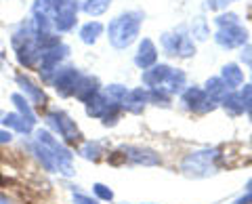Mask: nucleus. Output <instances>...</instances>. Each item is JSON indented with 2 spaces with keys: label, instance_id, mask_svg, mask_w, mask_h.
<instances>
[{
  "label": "nucleus",
  "instance_id": "4",
  "mask_svg": "<svg viewBox=\"0 0 252 204\" xmlns=\"http://www.w3.org/2000/svg\"><path fill=\"white\" fill-rule=\"evenodd\" d=\"M46 124L57 133V135H61V139L65 141V143H78V141L82 139V133L80 129L76 127V122L69 118V116L65 112H59V109H55V112H49L44 116Z\"/></svg>",
  "mask_w": 252,
  "mask_h": 204
},
{
  "label": "nucleus",
  "instance_id": "43",
  "mask_svg": "<svg viewBox=\"0 0 252 204\" xmlns=\"http://www.w3.org/2000/svg\"><path fill=\"white\" fill-rule=\"evenodd\" d=\"M2 116H4V114H2V112H0V118H2Z\"/></svg>",
  "mask_w": 252,
  "mask_h": 204
},
{
  "label": "nucleus",
  "instance_id": "15",
  "mask_svg": "<svg viewBox=\"0 0 252 204\" xmlns=\"http://www.w3.org/2000/svg\"><path fill=\"white\" fill-rule=\"evenodd\" d=\"M99 93H101V86H99L97 78L94 76H82L80 82H78V86H76V91H74V95L86 105L94 95H99Z\"/></svg>",
  "mask_w": 252,
  "mask_h": 204
},
{
  "label": "nucleus",
  "instance_id": "1",
  "mask_svg": "<svg viewBox=\"0 0 252 204\" xmlns=\"http://www.w3.org/2000/svg\"><path fill=\"white\" fill-rule=\"evenodd\" d=\"M141 23H143V13L128 11L122 13L107 26V38L114 49H128L137 40Z\"/></svg>",
  "mask_w": 252,
  "mask_h": 204
},
{
  "label": "nucleus",
  "instance_id": "44",
  "mask_svg": "<svg viewBox=\"0 0 252 204\" xmlns=\"http://www.w3.org/2000/svg\"><path fill=\"white\" fill-rule=\"evenodd\" d=\"M250 17H252V11H250Z\"/></svg>",
  "mask_w": 252,
  "mask_h": 204
},
{
  "label": "nucleus",
  "instance_id": "8",
  "mask_svg": "<svg viewBox=\"0 0 252 204\" xmlns=\"http://www.w3.org/2000/svg\"><path fill=\"white\" fill-rule=\"evenodd\" d=\"M162 46L168 55H177V57H191L195 53V44L191 42L185 32H175V34H164L162 36Z\"/></svg>",
  "mask_w": 252,
  "mask_h": 204
},
{
  "label": "nucleus",
  "instance_id": "39",
  "mask_svg": "<svg viewBox=\"0 0 252 204\" xmlns=\"http://www.w3.org/2000/svg\"><path fill=\"white\" fill-rule=\"evenodd\" d=\"M0 204H15V200L11 198V196H9V194L0 192Z\"/></svg>",
  "mask_w": 252,
  "mask_h": 204
},
{
  "label": "nucleus",
  "instance_id": "34",
  "mask_svg": "<svg viewBox=\"0 0 252 204\" xmlns=\"http://www.w3.org/2000/svg\"><path fill=\"white\" fill-rule=\"evenodd\" d=\"M74 204H99V200L93 198V196H86L82 192H78V194H74Z\"/></svg>",
  "mask_w": 252,
  "mask_h": 204
},
{
  "label": "nucleus",
  "instance_id": "24",
  "mask_svg": "<svg viewBox=\"0 0 252 204\" xmlns=\"http://www.w3.org/2000/svg\"><path fill=\"white\" fill-rule=\"evenodd\" d=\"M185 86V74L181 72V69H170V74L166 78V82L162 84V91H166L168 95H175V93H181Z\"/></svg>",
  "mask_w": 252,
  "mask_h": 204
},
{
  "label": "nucleus",
  "instance_id": "10",
  "mask_svg": "<svg viewBox=\"0 0 252 204\" xmlns=\"http://www.w3.org/2000/svg\"><path fill=\"white\" fill-rule=\"evenodd\" d=\"M181 101L185 103V107L189 112H198V114H206V112H212V109H217V101H212L206 97V93L200 86H191V89H187L183 93V97Z\"/></svg>",
  "mask_w": 252,
  "mask_h": 204
},
{
  "label": "nucleus",
  "instance_id": "17",
  "mask_svg": "<svg viewBox=\"0 0 252 204\" xmlns=\"http://www.w3.org/2000/svg\"><path fill=\"white\" fill-rule=\"evenodd\" d=\"M170 69H172L170 66H164V64L152 66L149 69H145V72H143V84L152 86V89H162V84L166 82Z\"/></svg>",
  "mask_w": 252,
  "mask_h": 204
},
{
  "label": "nucleus",
  "instance_id": "27",
  "mask_svg": "<svg viewBox=\"0 0 252 204\" xmlns=\"http://www.w3.org/2000/svg\"><path fill=\"white\" fill-rule=\"evenodd\" d=\"M103 95H105L109 101H112V103H116V105L122 107L124 99L128 97V89H126V86H122V84H109V86H105V89H103Z\"/></svg>",
  "mask_w": 252,
  "mask_h": 204
},
{
  "label": "nucleus",
  "instance_id": "25",
  "mask_svg": "<svg viewBox=\"0 0 252 204\" xmlns=\"http://www.w3.org/2000/svg\"><path fill=\"white\" fill-rule=\"evenodd\" d=\"M227 86L225 82L220 80V78H210V80L206 82V89H204V93H206V97L212 99V101H217V103H220L223 101V97L227 95Z\"/></svg>",
  "mask_w": 252,
  "mask_h": 204
},
{
  "label": "nucleus",
  "instance_id": "16",
  "mask_svg": "<svg viewBox=\"0 0 252 204\" xmlns=\"http://www.w3.org/2000/svg\"><path fill=\"white\" fill-rule=\"evenodd\" d=\"M149 101V93L145 89H135V91H128V97L124 99L122 103V109H126V112L130 114H141L145 109Z\"/></svg>",
  "mask_w": 252,
  "mask_h": 204
},
{
  "label": "nucleus",
  "instance_id": "14",
  "mask_svg": "<svg viewBox=\"0 0 252 204\" xmlns=\"http://www.w3.org/2000/svg\"><path fill=\"white\" fill-rule=\"evenodd\" d=\"M15 53H17V61H19L23 68H36L38 61H40V57H42V51L38 49L34 40H30L26 44L17 46Z\"/></svg>",
  "mask_w": 252,
  "mask_h": 204
},
{
  "label": "nucleus",
  "instance_id": "9",
  "mask_svg": "<svg viewBox=\"0 0 252 204\" xmlns=\"http://www.w3.org/2000/svg\"><path fill=\"white\" fill-rule=\"evenodd\" d=\"M120 152L124 156V160H128L132 164H139V167H158L162 164L160 154L149 150V147H141V145H122Z\"/></svg>",
  "mask_w": 252,
  "mask_h": 204
},
{
  "label": "nucleus",
  "instance_id": "12",
  "mask_svg": "<svg viewBox=\"0 0 252 204\" xmlns=\"http://www.w3.org/2000/svg\"><path fill=\"white\" fill-rule=\"evenodd\" d=\"M15 82L19 84V89L23 91L21 95L26 97V99L30 101V103L40 105V107H44V105H46V95H44V91L40 89V86H36L34 82H32L26 74H17V76H15Z\"/></svg>",
  "mask_w": 252,
  "mask_h": 204
},
{
  "label": "nucleus",
  "instance_id": "35",
  "mask_svg": "<svg viewBox=\"0 0 252 204\" xmlns=\"http://www.w3.org/2000/svg\"><path fill=\"white\" fill-rule=\"evenodd\" d=\"M240 59H242L246 66H252V44H244V46H242Z\"/></svg>",
  "mask_w": 252,
  "mask_h": 204
},
{
  "label": "nucleus",
  "instance_id": "19",
  "mask_svg": "<svg viewBox=\"0 0 252 204\" xmlns=\"http://www.w3.org/2000/svg\"><path fill=\"white\" fill-rule=\"evenodd\" d=\"M30 150L32 154H34V158L40 162V167L46 170V172H57V162H55V156L46 150L44 145H40L38 141H34V143H30Z\"/></svg>",
  "mask_w": 252,
  "mask_h": 204
},
{
  "label": "nucleus",
  "instance_id": "41",
  "mask_svg": "<svg viewBox=\"0 0 252 204\" xmlns=\"http://www.w3.org/2000/svg\"><path fill=\"white\" fill-rule=\"evenodd\" d=\"M53 2H55V4H61V2H63V0H53Z\"/></svg>",
  "mask_w": 252,
  "mask_h": 204
},
{
  "label": "nucleus",
  "instance_id": "21",
  "mask_svg": "<svg viewBox=\"0 0 252 204\" xmlns=\"http://www.w3.org/2000/svg\"><path fill=\"white\" fill-rule=\"evenodd\" d=\"M78 156L89 162H99L103 158V145L99 141H84L80 145V150H78Z\"/></svg>",
  "mask_w": 252,
  "mask_h": 204
},
{
  "label": "nucleus",
  "instance_id": "42",
  "mask_svg": "<svg viewBox=\"0 0 252 204\" xmlns=\"http://www.w3.org/2000/svg\"><path fill=\"white\" fill-rule=\"evenodd\" d=\"M0 66H2V57H0Z\"/></svg>",
  "mask_w": 252,
  "mask_h": 204
},
{
  "label": "nucleus",
  "instance_id": "18",
  "mask_svg": "<svg viewBox=\"0 0 252 204\" xmlns=\"http://www.w3.org/2000/svg\"><path fill=\"white\" fill-rule=\"evenodd\" d=\"M0 122H2L4 129H9L11 133H19V135H30V133L34 131V124H30V122L23 118L21 114H17V112L4 114Z\"/></svg>",
  "mask_w": 252,
  "mask_h": 204
},
{
  "label": "nucleus",
  "instance_id": "40",
  "mask_svg": "<svg viewBox=\"0 0 252 204\" xmlns=\"http://www.w3.org/2000/svg\"><path fill=\"white\" fill-rule=\"evenodd\" d=\"M246 114H248V118H250V120H252V107H250V109H248V112H246Z\"/></svg>",
  "mask_w": 252,
  "mask_h": 204
},
{
  "label": "nucleus",
  "instance_id": "30",
  "mask_svg": "<svg viewBox=\"0 0 252 204\" xmlns=\"http://www.w3.org/2000/svg\"><path fill=\"white\" fill-rule=\"evenodd\" d=\"M215 23L219 28H227V26H238L240 23V17L235 13H220V15H217V19H215Z\"/></svg>",
  "mask_w": 252,
  "mask_h": 204
},
{
  "label": "nucleus",
  "instance_id": "28",
  "mask_svg": "<svg viewBox=\"0 0 252 204\" xmlns=\"http://www.w3.org/2000/svg\"><path fill=\"white\" fill-rule=\"evenodd\" d=\"M109 2L112 0H84L80 9L86 15H91V17H99V15H103L109 9Z\"/></svg>",
  "mask_w": 252,
  "mask_h": 204
},
{
  "label": "nucleus",
  "instance_id": "6",
  "mask_svg": "<svg viewBox=\"0 0 252 204\" xmlns=\"http://www.w3.org/2000/svg\"><path fill=\"white\" fill-rule=\"evenodd\" d=\"M80 78H82L80 69L67 66V68H59L57 69V74L53 76L51 84L55 86V91H57L61 97H69V95H74V91H76L78 82H80Z\"/></svg>",
  "mask_w": 252,
  "mask_h": 204
},
{
  "label": "nucleus",
  "instance_id": "23",
  "mask_svg": "<svg viewBox=\"0 0 252 204\" xmlns=\"http://www.w3.org/2000/svg\"><path fill=\"white\" fill-rule=\"evenodd\" d=\"M103 23H99V21H89V23H84V26L80 28V40L84 44H94L99 40V36L103 34Z\"/></svg>",
  "mask_w": 252,
  "mask_h": 204
},
{
  "label": "nucleus",
  "instance_id": "20",
  "mask_svg": "<svg viewBox=\"0 0 252 204\" xmlns=\"http://www.w3.org/2000/svg\"><path fill=\"white\" fill-rule=\"evenodd\" d=\"M220 80L225 82L227 89H238V86L244 84V72L235 64H227L223 66V72H220Z\"/></svg>",
  "mask_w": 252,
  "mask_h": 204
},
{
  "label": "nucleus",
  "instance_id": "2",
  "mask_svg": "<svg viewBox=\"0 0 252 204\" xmlns=\"http://www.w3.org/2000/svg\"><path fill=\"white\" fill-rule=\"evenodd\" d=\"M219 162H220L219 147L198 150V152H189L185 156L183 162H181V170L189 179H206L219 170Z\"/></svg>",
  "mask_w": 252,
  "mask_h": 204
},
{
  "label": "nucleus",
  "instance_id": "13",
  "mask_svg": "<svg viewBox=\"0 0 252 204\" xmlns=\"http://www.w3.org/2000/svg\"><path fill=\"white\" fill-rule=\"evenodd\" d=\"M156 59H158V49L156 44L149 40V38H143L139 44V51L135 55V64L141 69H149L152 66H156Z\"/></svg>",
  "mask_w": 252,
  "mask_h": 204
},
{
  "label": "nucleus",
  "instance_id": "37",
  "mask_svg": "<svg viewBox=\"0 0 252 204\" xmlns=\"http://www.w3.org/2000/svg\"><path fill=\"white\" fill-rule=\"evenodd\" d=\"M225 6H227V0H208V9L219 11V9H225Z\"/></svg>",
  "mask_w": 252,
  "mask_h": 204
},
{
  "label": "nucleus",
  "instance_id": "38",
  "mask_svg": "<svg viewBox=\"0 0 252 204\" xmlns=\"http://www.w3.org/2000/svg\"><path fill=\"white\" fill-rule=\"evenodd\" d=\"M233 204H252V192H246V196H242V198H238Z\"/></svg>",
  "mask_w": 252,
  "mask_h": 204
},
{
  "label": "nucleus",
  "instance_id": "11",
  "mask_svg": "<svg viewBox=\"0 0 252 204\" xmlns=\"http://www.w3.org/2000/svg\"><path fill=\"white\" fill-rule=\"evenodd\" d=\"M215 40L219 46L223 49H238V46H244L248 42V32L246 28L238 26H227V28H219L215 34Z\"/></svg>",
  "mask_w": 252,
  "mask_h": 204
},
{
  "label": "nucleus",
  "instance_id": "36",
  "mask_svg": "<svg viewBox=\"0 0 252 204\" xmlns=\"http://www.w3.org/2000/svg\"><path fill=\"white\" fill-rule=\"evenodd\" d=\"M13 143V133L9 129H0V145H9Z\"/></svg>",
  "mask_w": 252,
  "mask_h": 204
},
{
  "label": "nucleus",
  "instance_id": "26",
  "mask_svg": "<svg viewBox=\"0 0 252 204\" xmlns=\"http://www.w3.org/2000/svg\"><path fill=\"white\" fill-rule=\"evenodd\" d=\"M220 105H223L231 116L244 114V103H242L240 93H227V95L223 97V101H220Z\"/></svg>",
  "mask_w": 252,
  "mask_h": 204
},
{
  "label": "nucleus",
  "instance_id": "29",
  "mask_svg": "<svg viewBox=\"0 0 252 204\" xmlns=\"http://www.w3.org/2000/svg\"><path fill=\"white\" fill-rule=\"evenodd\" d=\"M93 194L97 196L99 202H112L114 200V190L107 187L105 183H94L93 185Z\"/></svg>",
  "mask_w": 252,
  "mask_h": 204
},
{
  "label": "nucleus",
  "instance_id": "33",
  "mask_svg": "<svg viewBox=\"0 0 252 204\" xmlns=\"http://www.w3.org/2000/svg\"><path fill=\"white\" fill-rule=\"evenodd\" d=\"M240 97H242V103H244V112H248V109L252 107V86L250 84H244Z\"/></svg>",
  "mask_w": 252,
  "mask_h": 204
},
{
  "label": "nucleus",
  "instance_id": "32",
  "mask_svg": "<svg viewBox=\"0 0 252 204\" xmlns=\"http://www.w3.org/2000/svg\"><path fill=\"white\" fill-rule=\"evenodd\" d=\"M193 36L200 38V40H206L208 38V30H206V23H204L202 17H198L193 21Z\"/></svg>",
  "mask_w": 252,
  "mask_h": 204
},
{
  "label": "nucleus",
  "instance_id": "3",
  "mask_svg": "<svg viewBox=\"0 0 252 204\" xmlns=\"http://www.w3.org/2000/svg\"><path fill=\"white\" fill-rule=\"evenodd\" d=\"M36 141L40 145H44L53 156H55V162H57V172L63 177H74V154L67 145H63L61 141L53 135L51 131H44V129H38L34 133Z\"/></svg>",
  "mask_w": 252,
  "mask_h": 204
},
{
  "label": "nucleus",
  "instance_id": "22",
  "mask_svg": "<svg viewBox=\"0 0 252 204\" xmlns=\"http://www.w3.org/2000/svg\"><path fill=\"white\" fill-rule=\"evenodd\" d=\"M11 101H13V105L17 107V114H21L30 124H34V127H36V114H34V109H32V103H30V101L23 97L21 93H13V95H11Z\"/></svg>",
  "mask_w": 252,
  "mask_h": 204
},
{
  "label": "nucleus",
  "instance_id": "5",
  "mask_svg": "<svg viewBox=\"0 0 252 204\" xmlns=\"http://www.w3.org/2000/svg\"><path fill=\"white\" fill-rule=\"evenodd\" d=\"M67 55H69V46L63 44V42L59 46H55V49H49V51L42 53L40 61H38V72H40V78H42L44 82H51L53 80V76L57 74L61 61L65 59Z\"/></svg>",
  "mask_w": 252,
  "mask_h": 204
},
{
  "label": "nucleus",
  "instance_id": "7",
  "mask_svg": "<svg viewBox=\"0 0 252 204\" xmlns=\"http://www.w3.org/2000/svg\"><path fill=\"white\" fill-rule=\"evenodd\" d=\"M78 11H80L78 0H63L61 4H57L53 28L57 30V32H69V30H74L76 21H78Z\"/></svg>",
  "mask_w": 252,
  "mask_h": 204
},
{
  "label": "nucleus",
  "instance_id": "31",
  "mask_svg": "<svg viewBox=\"0 0 252 204\" xmlns=\"http://www.w3.org/2000/svg\"><path fill=\"white\" fill-rule=\"evenodd\" d=\"M149 101H154L156 105H168L170 95L166 91H162V89H152L149 91Z\"/></svg>",
  "mask_w": 252,
  "mask_h": 204
}]
</instances>
